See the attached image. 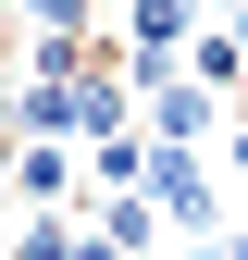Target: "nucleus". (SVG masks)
I'll list each match as a JSON object with an SVG mask.
<instances>
[{"instance_id":"obj_8","label":"nucleus","mask_w":248,"mask_h":260,"mask_svg":"<svg viewBox=\"0 0 248 260\" xmlns=\"http://www.w3.org/2000/svg\"><path fill=\"white\" fill-rule=\"evenodd\" d=\"M236 223H248V174H236Z\"/></svg>"},{"instance_id":"obj_5","label":"nucleus","mask_w":248,"mask_h":260,"mask_svg":"<svg viewBox=\"0 0 248 260\" xmlns=\"http://www.w3.org/2000/svg\"><path fill=\"white\" fill-rule=\"evenodd\" d=\"M87 186H100V199L149 186V137H87Z\"/></svg>"},{"instance_id":"obj_3","label":"nucleus","mask_w":248,"mask_h":260,"mask_svg":"<svg viewBox=\"0 0 248 260\" xmlns=\"http://www.w3.org/2000/svg\"><path fill=\"white\" fill-rule=\"evenodd\" d=\"M87 236H100V248H124V260H149V248H162V211H149V186L100 199V211H87Z\"/></svg>"},{"instance_id":"obj_7","label":"nucleus","mask_w":248,"mask_h":260,"mask_svg":"<svg viewBox=\"0 0 248 260\" xmlns=\"http://www.w3.org/2000/svg\"><path fill=\"white\" fill-rule=\"evenodd\" d=\"M224 260H248V223H236V236H224Z\"/></svg>"},{"instance_id":"obj_9","label":"nucleus","mask_w":248,"mask_h":260,"mask_svg":"<svg viewBox=\"0 0 248 260\" xmlns=\"http://www.w3.org/2000/svg\"><path fill=\"white\" fill-rule=\"evenodd\" d=\"M236 50H248V13H236Z\"/></svg>"},{"instance_id":"obj_4","label":"nucleus","mask_w":248,"mask_h":260,"mask_svg":"<svg viewBox=\"0 0 248 260\" xmlns=\"http://www.w3.org/2000/svg\"><path fill=\"white\" fill-rule=\"evenodd\" d=\"M62 186H75V161H62L50 137H25L13 149V211H62Z\"/></svg>"},{"instance_id":"obj_1","label":"nucleus","mask_w":248,"mask_h":260,"mask_svg":"<svg viewBox=\"0 0 248 260\" xmlns=\"http://www.w3.org/2000/svg\"><path fill=\"white\" fill-rule=\"evenodd\" d=\"M149 211H162L174 236H211V223H224V174H211L199 149H162V137H149Z\"/></svg>"},{"instance_id":"obj_6","label":"nucleus","mask_w":248,"mask_h":260,"mask_svg":"<svg viewBox=\"0 0 248 260\" xmlns=\"http://www.w3.org/2000/svg\"><path fill=\"white\" fill-rule=\"evenodd\" d=\"M13 25H38V50H75L87 38V0H13Z\"/></svg>"},{"instance_id":"obj_2","label":"nucleus","mask_w":248,"mask_h":260,"mask_svg":"<svg viewBox=\"0 0 248 260\" xmlns=\"http://www.w3.org/2000/svg\"><path fill=\"white\" fill-rule=\"evenodd\" d=\"M224 112H236V100H211L199 75H186V87H149V137H162V149H199Z\"/></svg>"}]
</instances>
